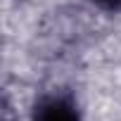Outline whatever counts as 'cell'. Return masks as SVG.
I'll return each instance as SVG.
<instances>
[{"mask_svg":"<svg viewBox=\"0 0 121 121\" xmlns=\"http://www.w3.org/2000/svg\"><path fill=\"white\" fill-rule=\"evenodd\" d=\"M100 3H104V5H119L121 0H100Z\"/></svg>","mask_w":121,"mask_h":121,"instance_id":"2","label":"cell"},{"mask_svg":"<svg viewBox=\"0 0 121 121\" xmlns=\"http://www.w3.org/2000/svg\"><path fill=\"white\" fill-rule=\"evenodd\" d=\"M33 121H78V112L64 97H48L36 107Z\"/></svg>","mask_w":121,"mask_h":121,"instance_id":"1","label":"cell"}]
</instances>
